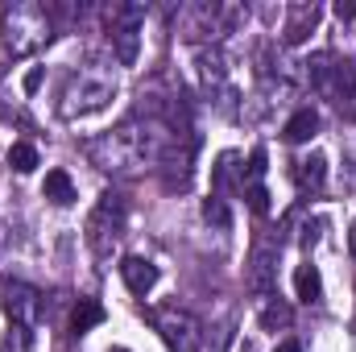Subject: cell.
<instances>
[{"label": "cell", "instance_id": "6da1fadb", "mask_svg": "<svg viewBox=\"0 0 356 352\" xmlns=\"http://www.w3.org/2000/svg\"><path fill=\"white\" fill-rule=\"evenodd\" d=\"M175 141H178L175 125H166L162 116H133V120L116 125L112 133L91 137L88 162L112 178H129L141 175V170H158L170 158Z\"/></svg>", "mask_w": 356, "mask_h": 352}, {"label": "cell", "instance_id": "7a4b0ae2", "mask_svg": "<svg viewBox=\"0 0 356 352\" xmlns=\"http://www.w3.org/2000/svg\"><path fill=\"white\" fill-rule=\"evenodd\" d=\"M0 38H4V50L13 58H29L54 38V21H50V13L42 4L13 0V4L0 8Z\"/></svg>", "mask_w": 356, "mask_h": 352}, {"label": "cell", "instance_id": "3957f363", "mask_svg": "<svg viewBox=\"0 0 356 352\" xmlns=\"http://www.w3.org/2000/svg\"><path fill=\"white\" fill-rule=\"evenodd\" d=\"M112 95H116L112 71H104V67H79V71L67 79L63 95H58V116H63V120L95 116V112H104V108L112 104Z\"/></svg>", "mask_w": 356, "mask_h": 352}, {"label": "cell", "instance_id": "277c9868", "mask_svg": "<svg viewBox=\"0 0 356 352\" xmlns=\"http://www.w3.org/2000/svg\"><path fill=\"white\" fill-rule=\"evenodd\" d=\"M88 249L99 257V262H108L112 257V249L124 241V232H129V203H124V195H116V191H104L99 199H95V207L88 211Z\"/></svg>", "mask_w": 356, "mask_h": 352}, {"label": "cell", "instance_id": "5b68a950", "mask_svg": "<svg viewBox=\"0 0 356 352\" xmlns=\"http://www.w3.org/2000/svg\"><path fill=\"white\" fill-rule=\"evenodd\" d=\"M241 21H245V8H241V4H216V0H199V4H186V8L178 13L182 38H191V42H199V46L220 42V38L232 33Z\"/></svg>", "mask_w": 356, "mask_h": 352}, {"label": "cell", "instance_id": "8992f818", "mask_svg": "<svg viewBox=\"0 0 356 352\" xmlns=\"http://www.w3.org/2000/svg\"><path fill=\"white\" fill-rule=\"evenodd\" d=\"M307 79H311V88L319 91L323 99H332V104L356 99V67H353V58H344V54L323 50V54L307 58Z\"/></svg>", "mask_w": 356, "mask_h": 352}, {"label": "cell", "instance_id": "52a82bcc", "mask_svg": "<svg viewBox=\"0 0 356 352\" xmlns=\"http://www.w3.org/2000/svg\"><path fill=\"white\" fill-rule=\"evenodd\" d=\"M141 25H145V8L141 4H112L108 8V42L120 67H133L141 54Z\"/></svg>", "mask_w": 356, "mask_h": 352}, {"label": "cell", "instance_id": "ba28073f", "mask_svg": "<svg viewBox=\"0 0 356 352\" xmlns=\"http://www.w3.org/2000/svg\"><path fill=\"white\" fill-rule=\"evenodd\" d=\"M149 323L166 340L170 352H199L203 349V323L191 311H182V307H154L149 311Z\"/></svg>", "mask_w": 356, "mask_h": 352}, {"label": "cell", "instance_id": "9c48e42d", "mask_svg": "<svg viewBox=\"0 0 356 352\" xmlns=\"http://www.w3.org/2000/svg\"><path fill=\"white\" fill-rule=\"evenodd\" d=\"M191 67H195V79L207 95H232L228 91V58L220 46H195Z\"/></svg>", "mask_w": 356, "mask_h": 352}, {"label": "cell", "instance_id": "30bf717a", "mask_svg": "<svg viewBox=\"0 0 356 352\" xmlns=\"http://www.w3.org/2000/svg\"><path fill=\"white\" fill-rule=\"evenodd\" d=\"M0 307L8 315V323L33 328V319L42 315V294L29 282H0Z\"/></svg>", "mask_w": 356, "mask_h": 352}, {"label": "cell", "instance_id": "8fae6325", "mask_svg": "<svg viewBox=\"0 0 356 352\" xmlns=\"http://www.w3.org/2000/svg\"><path fill=\"white\" fill-rule=\"evenodd\" d=\"M319 17H323V8L311 4V0L290 4V8H286V21H282V42H286V46H302V42L319 29Z\"/></svg>", "mask_w": 356, "mask_h": 352}, {"label": "cell", "instance_id": "7c38bea8", "mask_svg": "<svg viewBox=\"0 0 356 352\" xmlns=\"http://www.w3.org/2000/svg\"><path fill=\"white\" fill-rule=\"evenodd\" d=\"M245 278H249V290H253V294L273 298V294H277V249L257 245V249H253V257H249Z\"/></svg>", "mask_w": 356, "mask_h": 352}, {"label": "cell", "instance_id": "4fadbf2b", "mask_svg": "<svg viewBox=\"0 0 356 352\" xmlns=\"http://www.w3.org/2000/svg\"><path fill=\"white\" fill-rule=\"evenodd\" d=\"M116 269H120L124 286H129L133 294H141V298H145V294H149V290L158 286V278H162V273H158V265L149 262V257H137V253L120 257V265H116Z\"/></svg>", "mask_w": 356, "mask_h": 352}, {"label": "cell", "instance_id": "5bb4252c", "mask_svg": "<svg viewBox=\"0 0 356 352\" xmlns=\"http://www.w3.org/2000/svg\"><path fill=\"white\" fill-rule=\"evenodd\" d=\"M323 182H327V158L315 150V154H302L298 162H294V186L298 191H323Z\"/></svg>", "mask_w": 356, "mask_h": 352}, {"label": "cell", "instance_id": "9a60e30c", "mask_svg": "<svg viewBox=\"0 0 356 352\" xmlns=\"http://www.w3.org/2000/svg\"><path fill=\"white\" fill-rule=\"evenodd\" d=\"M319 133V112L315 108H298L290 120H286V129H282V137L290 141V145H302V141H311Z\"/></svg>", "mask_w": 356, "mask_h": 352}, {"label": "cell", "instance_id": "2e32d148", "mask_svg": "<svg viewBox=\"0 0 356 352\" xmlns=\"http://www.w3.org/2000/svg\"><path fill=\"white\" fill-rule=\"evenodd\" d=\"M42 195H46L50 203H58V207H71V203L79 199V195H75V182H71L67 170H50L46 182H42Z\"/></svg>", "mask_w": 356, "mask_h": 352}, {"label": "cell", "instance_id": "e0dca14e", "mask_svg": "<svg viewBox=\"0 0 356 352\" xmlns=\"http://www.w3.org/2000/svg\"><path fill=\"white\" fill-rule=\"evenodd\" d=\"M294 294H298L302 303H319V298H323V278H319V269L311 262L294 269Z\"/></svg>", "mask_w": 356, "mask_h": 352}, {"label": "cell", "instance_id": "ac0fdd59", "mask_svg": "<svg viewBox=\"0 0 356 352\" xmlns=\"http://www.w3.org/2000/svg\"><path fill=\"white\" fill-rule=\"evenodd\" d=\"M290 319H294V311L273 294V298H266V307H261V328L266 332H286L290 328Z\"/></svg>", "mask_w": 356, "mask_h": 352}, {"label": "cell", "instance_id": "d6986e66", "mask_svg": "<svg viewBox=\"0 0 356 352\" xmlns=\"http://www.w3.org/2000/svg\"><path fill=\"white\" fill-rule=\"evenodd\" d=\"M95 323H104V307L95 303V298H79V307L71 311V332H91Z\"/></svg>", "mask_w": 356, "mask_h": 352}, {"label": "cell", "instance_id": "ffe728a7", "mask_svg": "<svg viewBox=\"0 0 356 352\" xmlns=\"http://www.w3.org/2000/svg\"><path fill=\"white\" fill-rule=\"evenodd\" d=\"M8 166H13L17 175H29V170H38V150H33L29 141H17V145L8 150Z\"/></svg>", "mask_w": 356, "mask_h": 352}, {"label": "cell", "instance_id": "44dd1931", "mask_svg": "<svg viewBox=\"0 0 356 352\" xmlns=\"http://www.w3.org/2000/svg\"><path fill=\"white\" fill-rule=\"evenodd\" d=\"M4 349L8 352H33V328H25V323H8Z\"/></svg>", "mask_w": 356, "mask_h": 352}, {"label": "cell", "instance_id": "7402d4cb", "mask_svg": "<svg viewBox=\"0 0 356 352\" xmlns=\"http://www.w3.org/2000/svg\"><path fill=\"white\" fill-rule=\"evenodd\" d=\"M203 220L216 224V228H228V224H232V220H228V207H224L220 195H207V199H203Z\"/></svg>", "mask_w": 356, "mask_h": 352}, {"label": "cell", "instance_id": "603a6c76", "mask_svg": "<svg viewBox=\"0 0 356 352\" xmlns=\"http://www.w3.org/2000/svg\"><path fill=\"white\" fill-rule=\"evenodd\" d=\"M245 199H249V207H253L257 216H266V211H269V195H266V186H261V182L245 186Z\"/></svg>", "mask_w": 356, "mask_h": 352}, {"label": "cell", "instance_id": "cb8c5ba5", "mask_svg": "<svg viewBox=\"0 0 356 352\" xmlns=\"http://www.w3.org/2000/svg\"><path fill=\"white\" fill-rule=\"evenodd\" d=\"M336 17H340V21H353V17H356V0H353V4H344V0H340V4H336Z\"/></svg>", "mask_w": 356, "mask_h": 352}, {"label": "cell", "instance_id": "d4e9b609", "mask_svg": "<svg viewBox=\"0 0 356 352\" xmlns=\"http://www.w3.org/2000/svg\"><path fill=\"white\" fill-rule=\"evenodd\" d=\"M38 83H42V71H29V75H25V91L33 95V91H38Z\"/></svg>", "mask_w": 356, "mask_h": 352}, {"label": "cell", "instance_id": "484cf974", "mask_svg": "<svg viewBox=\"0 0 356 352\" xmlns=\"http://www.w3.org/2000/svg\"><path fill=\"white\" fill-rule=\"evenodd\" d=\"M277 352H302V344H298V340H282V344H277Z\"/></svg>", "mask_w": 356, "mask_h": 352}, {"label": "cell", "instance_id": "4316f807", "mask_svg": "<svg viewBox=\"0 0 356 352\" xmlns=\"http://www.w3.org/2000/svg\"><path fill=\"white\" fill-rule=\"evenodd\" d=\"M348 249H353V257H356V224L348 228Z\"/></svg>", "mask_w": 356, "mask_h": 352}, {"label": "cell", "instance_id": "83f0119b", "mask_svg": "<svg viewBox=\"0 0 356 352\" xmlns=\"http://www.w3.org/2000/svg\"><path fill=\"white\" fill-rule=\"evenodd\" d=\"M112 352H129V349H112Z\"/></svg>", "mask_w": 356, "mask_h": 352}]
</instances>
